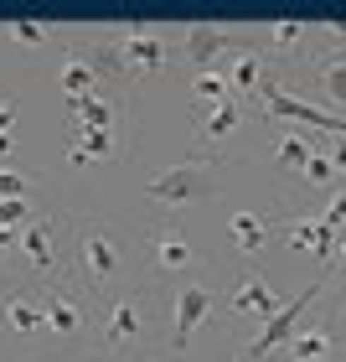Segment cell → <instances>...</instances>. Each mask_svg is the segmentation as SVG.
<instances>
[{
    "label": "cell",
    "mask_w": 346,
    "mask_h": 362,
    "mask_svg": "<svg viewBox=\"0 0 346 362\" xmlns=\"http://www.w3.org/2000/svg\"><path fill=\"white\" fill-rule=\"evenodd\" d=\"M93 362H160L171 352V290L129 279L109 295H88Z\"/></svg>",
    "instance_id": "1"
},
{
    "label": "cell",
    "mask_w": 346,
    "mask_h": 362,
    "mask_svg": "<svg viewBox=\"0 0 346 362\" xmlns=\"http://www.w3.org/2000/svg\"><path fill=\"white\" fill-rule=\"evenodd\" d=\"M196 274H207L202 269V249L191 243V233L176 218H155V223L140 228V238H135V279L160 285V290H176V285H186Z\"/></svg>",
    "instance_id": "2"
},
{
    "label": "cell",
    "mask_w": 346,
    "mask_h": 362,
    "mask_svg": "<svg viewBox=\"0 0 346 362\" xmlns=\"http://www.w3.org/2000/svg\"><path fill=\"white\" fill-rule=\"evenodd\" d=\"M129 269H135V249H129V238L114 223H83L78 228L73 269H68L73 285H83L88 295H109V290L129 285Z\"/></svg>",
    "instance_id": "3"
},
{
    "label": "cell",
    "mask_w": 346,
    "mask_h": 362,
    "mask_svg": "<svg viewBox=\"0 0 346 362\" xmlns=\"http://www.w3.org/2000/svg\"><path fill=\"white\" fill-rule=\"evenodd\" d=\"M222 192V176H217V160H181V166L160 171L145 181V197L155 207H196V202H212Z\"/></svg>",
    "instance_id": "4"
},
{
    "label": "cell",
    "mask_w": 346,
    "mask_h": 362,
    "mask_svg": "<svg viewBox=\"0 0 346 362\" xmlns=\"http://www.w3.org/2000/svg\"><path fill=\"white\" fill-rule=\"evenodd\" d=\"M16 259H21L26 274L42 279V285L68 279V269H62V207L37 212V218L21 228V254H16Z\"/></svg>",
    "instance_id": "5"
},
{
    "label": "cell",
    "mask_w": 346,
    "mask_h": 362,
    "mask_svg": "<svg viewBox=\"0 0 346 362\" xmlns=\"http://www.w3.org/2000/svg\"><path fill=\"white\" fill-rule=\"evenodd\" d=\"M258 109H263V119H285V124H305V129H321V135H336L346 140V119L331 109H321V104H310V98L300 93H290L279 78L269 73L263 78V88H258Z\"/></svg>",
    "instance_id": "6"
},
{
    "label": "cell",
    "mask_w": 346,
    "mask_h": 362,
    "mask_svg": "<svg viewBox=\"0 0 346 362\" xmlns=\"http://www.w3.org/2000/svg\"><path fill=\"white\" fill-rule=\"evenodd\" d=\"M321 295H326V274L316 279V285H305L300 295H294V300H285V310H279V316L263 326V332L249 341V347L238 352V362H269L279 347H290V341L300 337V326H305V310H310V305H321Z\"/></svg>",
    "instance_id": "7"
},
{
    "label": "cell",
    "mask_w": 346,
    "mask_h": 362,
    "mask_svg": "<svg viewBox=\"0 0 346 362\" xmlns=\"http://www.w3.org/2000/svg\"><path fill=\"white\" fill-rule=\"evenodd\" d=\"M119 52H124V68L135 83H145V78H160L166 73V62L176 57V42L166 26H150V21H129L119 26Z\"/></svg>",
    "instance_id": "8"
},
{
    "label": "cell",
    "mask_w": 346,
    "mask_h": 362,
    "mask_svg": "<svg viewBox=\"0 0 346 362\" xmlns=\"http://www.w3.org/2000/svg\"><path fill=\"white\" fill-rule=\"evenodd\" d=\"M217 295H222V290H217V279H212V274H196V279H186V285L171 290V352H176V357L186 352V341H191L196 326L212 316Z\"/></svg>",
    "instance_id": "9"
},
{
    "label": "cell",
    "mask_w": 346,
    "mask_h": 362,
    "mask_svg": "<svg viewBox=\"0 0 346 362\" xmlns=\"http://www.w3.org/2000/svg\"><path fill=\"white\" fill-rule=\"evenodd\" d=\"M42 310H47V341L57 347H73V341L88 337V300L78 295L73 279H57V285L42 290Z\"/></svg>",
    "instance_id": "10"
},
{
    "label": "cell",
    "mask_w": 346,
    "mask_h": 362,
    "mask_svg": "<svg viewBox=\"0 0 346 362\" xmlns=\"http://www.w3.org/2000/svg\"><path fill=\"white\" fill-rule=\"evenodd\" d=\"M243 114H249L243 98H227V104H217V109H202V114H196V135H191V156L186 160H207L212 156L222 166L227 145H233L238 129H243Z\"/></svg>",
    "instance_id": "11"
},
{
    "label": "cell",
    "mask_w": 346,
    "mask_h": 362,
    "mask_svg": "<svg viewBox=\"0 0 346 362\" xmlns=\"http://www.w3.org/2000/svg\"><path fill=\"white\" fill-rule=\"evenodd\" d=\"M222 295H227V305H233V316H243V321H263V326H269L279 310H285L279 290H274L258 269H238L233 279H227Z\"/></svg>",
    "instance_id": "12"
},
{
    "label": "cell",
    "mask_w": 346,
    "mask_h": 362,
    "mask_svg": "<svg viewBox=\"0 0 346 362\" xmlns=\"http://www.w3.org/2000/svg\"><path fill=\"white\" fill-rule=\"evenodd\" d=\"M0 332L37 341L47 337V310H42V290L31 285H0Z\"/></svg>",
    "instance_id": "13"
},
{
    "label": "cell",
    "mask_w": 346,
    "mask_h": 362,
    "mask_svg": "<svg viewBox=\"0 0 346 362\" xmlns=\"http://www.w3.org/2000/svg\"><path fill=\"white\" fill-rule=\"evenodd\" d=\"M238 47H243L238 31L212 26V21H191V26H181L176 57H186L191 73H202V68H217V57H222V52H238Z\"/></svg>",
    "instance_id": "14"
},
{
    "label": "cell",
    "mask_w": 346,
    "mask_h": 362,
    "mask_svg": "<svg viewBox=\"0 0 346 362\" xmlns=\"http://www.w3.org/2000/svg\"><path fill=\"white\" fill-rule=\"evenodd\" d=\"M227 238H233V249L243 264H258L263 254H269V243H274V212L269 207H238V212H227Z\"/></svg>",
    "instance_id": "15"
},
{
    "label": "cell",
    "mask_w": 346,
    "mask_h": 362,
    "mask_svg": "<svg viewBox=\"0 0 346 362\" xmlns=\"http://www.w3.org/2000/svg\"><path fill=\"white\" fill-rule=\"evenodd\" d=\"M57 83H62V104H83L88 93H98V73L88 68V57L78 52V42L62 47V62H57Z\"/></svg>",
    "instance_id": "16"
},
{
    "label": "cell",
    "mask_w": 346,
    "mask_h": 362,
    "mask_svg": "<svg viewBox=\"0 0 346 362\" xmlns=\"http://www.w3.org/2000/svg\"><path fill=\"white\" fill-rule=\"evenodd\" d=\"M119 109H124V93L98 88V93L83 98V104H73L68 114H73V124H78V129H109V135H119V129H124Z\"/></svg>",
    "instance_id": "17"
},
{
    "label": "cell",
    "mask_w": 346,
    "mask_h": 362,
    "mask_svg": "<svg viewBox=\"0 0 346 362\" xmlns=\"http://www.w3.org/2000/svg\"><path fill=\"white\" fill-rule=\"evenodd\" d=\"M263 78H269V62H263V52L253 42H243L233 52V62H227V83H233V93L243 98V104H253L258 88H263Z\"/></svg>",
    "instance_id": "18"
},
{
    "label": "cell",
    "mask_w": 346,
    "mask_h": 362,
    "mask_svg": "<svg viewBox=\"0 0 346 362\" xmlns=\"http://www.w3.org/2000/svg\"><path fill=\"white\" fill-rule=\"evenodd\" d=\"M316 93L321 109H346V42H331V52L316 62Z\"/></svg>",
    "instance_id": "19"
},
{
    "label": "cell",
    "mask_w": 346,
    "mask_h": 362,
    "mask_svg": "<svg viewBox=\"0 0 346 362\" xmlns=\"http://www.w3.org/2000/svg\"><path fill=\"white\" fill-rule=\"evenodd\" d=\"M285 238L294 243V249H305L310 259H321L326 269H331V259H336V243H341V238H336V233H331V228H326L321 218H294V223L285 228Z\"/></svg>",
    "instance_id": "20"
},
{
    "label": "cell",
    "mask_w": 346,
    "mask_h": 362,
    "mask_svg": "<svg viewBox=\"0 0 346 362\" xmlns=\"http://www.w3.org/2000/svg\"><path fill=\"white\" fill-rule=\"evenodd\" d=\"M119 151H129L119 135H109V129H78L73 124V145H68L73 166H93V160H109V156H119Z\"/></svg>",
    "instance_id": "21"
},
{
    "label": "cell",
    "mask_w": 346,
    "mask_h": 362,
    "mask_svg": "<svg viewBox=\"0 0 346 362\" xmlns=\"http://www.w3.org/2000/svg\"><path fill=\"white\" fill-rule=\"evenodd\" d=\"M285 357L290 362H331L336 357V337H331V326L326 321H310V326H300V337L285 347Z\"/></svg>",
    "instance_id": "22"
},
{
    "label": "cell",
    "mask_w": 346,
    "mask_h": 362,
    "mask_svg": "<svg viewBox=\"0 0 346 362\" xmlns=\"http://www.w3.org/2000/svg\"><path fill=\"white\" fill-rule=\"evenodd\" d=\"M310 156H316V145L305 140V129H279L274 135V166L285 176H305Z\"/></svg>",
    "instance_id": "23"
},
{
    "label": "cell",
    "mask_w": 346,
    "mask_h": 362,
    "mask_svg": "<svg viewBox=\"0 0 346 362\" xmlns=\"http://www.w3.org/2000/svg\"><path fill=\"white\" fill-rule=\"evenodd\" d=\"M191 98L202 109H217V104H227V98H238L233 93V83H227V68H202V73H191Z\"/></svg>",
    "instance_id": "24"
},
{
    "label": "cell",
    "mask_w": 346,
    "mask_h": 362,
    "mask_svg": "<svg viewBox=\"0 0 346 362\" xmlns=\"http://www.w3.org/2000/svg\"><path fill=\"white\" fill-rule=\"evenodd\" d=\"M263 37H269L274 52H300L305 37H310V26L305 21H269V26H263Z\"/></svg>",
    "instance_id": "25"
},
{
    "label": "cell",
    "mask_w": 346,
    "mask_h": 362,
    "mask_svg": "<svg viewBox=\"0 0 346 362\" xmlns=\"http://www.w3.org/2000/svg\"><path fill=\"white\" fill-rule=\"evenodd\" d=\"M26 197H37V181L16 166H0V202H26Z\"/></svg>",
    "instance_id": "26"
},
{
    "label": "cell",
    "mask_w": 346,
    "mask_h": 362,
    "mask_svg": "<svg viewBox=\"0 0 346 362\" xmlns=\"http://www.w3.org/2000/svg\"><path fill=\"white\" fill-rule=\"evenodd\" d=\"M336 160H331V151H316V156H310V166H305V181H310V187H326V192H336Z\"/></svg>",
    "instance_id": "27"
},
{
    "label": "cell",
    "mask_w": 346,
    "mask_h": 362,
    "mask_svg": "<svg viewBox=\"0 0 346 362\" xmlns=\"http://www.w3.org/2000/svg\"><path fill=\"white\" fill-rule=\"evenodd\" d=\"M316 218H321L326 228H331L336 238H346V187H336L331 197H326V207L316 212Z\"/></svg>",
    "instance_id": "28"
},
{
    "label": "cell",
    "mask_w": 346,
    "mask_h": 362,
    "mask_svg": "<svg viewBox=\"0 0 346 362\" xmlns=\"http://www.w3.org/2000/svg\"><path fill=\"white\" fill-rule=\"evenodd\" d=\"M6 31L21 47H42V42H52V26H42V21H26V16H16V21H6Z\"/></svg>",
    "instance_id": "29"
},
{
    "label": "cell",
    "mask_w": 346,
    "mask_h": 362,
    "mask_svg": "<svg viewBox=\"0 0 346 362\" xmlns=\"http://www.w3.org/2000/svg\"><path fill=\"white\" fill-rule=\"evenodd\" d=\"M31 218H37V197H26V202H0V228H16V233H21Z\"/></svg>",
    "instance_id": "30"
},
{
    "label": "cell",
    "mask_w": 346,
    "mask_h": 362,
    "mask_svg": "<svg viewBox=\"0 0 346 362\" xmlns=\"http://www.w3.org/2000/svg\"><path fill=\"white\" fill-rule=\"evenodd\" d=\"M326 326H331V337H336V347L346 352V290L336 295V305H331V316H326Z\"/></svg>",
    "instance_id": "31"
},
{
    "label": "cell",
    "mask_w": 346,
    "mask_h": 362,
    "mask_svg": "<svg viewBox=\"0 0 346 362\" xmlns=\"http://www.w3.org/2000/svg\"><path fill=\"white\" fill-rule=\"evenodd\" d=\"M0 135H16V98L0 93Z\"/></svg>",
    "instance_id": "32"
},
{
    "label": "cell",
    "mask_w": 346,
    "mask_h": 362,
    "mask_svg": "<svg viewBox=\"0 0 346 362\" xmlns=\"http://www.w3.org/2000/svg\"><path fill=\"white\" fill-rule=\"evenodd\" d=\"M331 269H336V274H346V238L336 243V259H331Z\"/></svg>",
    "instance_id": "33"
},
{
    "label": "cell",
    "mask_w": 346,
    "mask_h": 362,
    "mask_svg": "<svg viewBox=\"0 0 346 362\" xmlns=\"http://www.w3.org/2000/svg\"><path fill=\"white\" fill-rule=\"evenodd\" d=\"M331 160H336V171L346 176V140H336V151H331Z\"/></svg>",
    "instance_id": "34"
},
{
    "label": "cell",
    "mask_w": 346,
    "mask_h": 362,
    "mask_svg": "<svg viewBox=\"0 0 346 362\" xmlns=\"http://www.w3.org/2000/svg\"><path fill=\"white\" fill-rule=\"evenodd\" d=\"M11 151H16V135H0V160H11Z\"/></svg>",
    "instance_id": "35"
},
{
    "label": "cell",
    "mask_w": 346,
    "mask_h": 362,
    "mask_svg": "<svg viewBox=\"0 0 346 362\" xmlns=\"http://www.w3.org/2000/svg\"><path fill=\"white\" fill-rule=\"evenodd\" d=\"M269 362H290V357H269Z\"/></svg>",
    "instance_id": "36"
}]
</instances>
